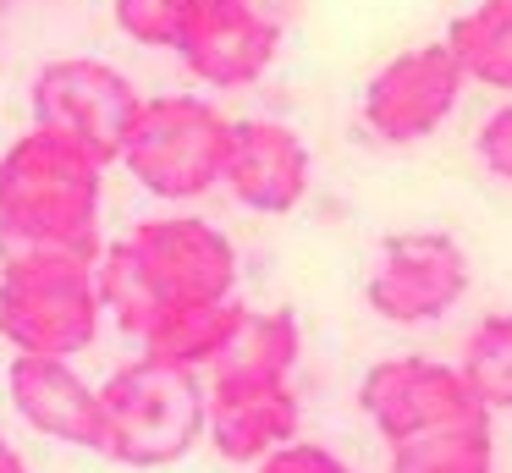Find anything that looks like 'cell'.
I'll return each instance as SVG.
<instances>
[{
    "label": "cell",
    "mask_w": 512,
    "mask_h": 473,
    "mask_svg": "<svg viewBox=\"0 0 512 473\" xmlns=\"http://www.w3.org/2000/svg\"><path fill=\"white\" fill-rule=\"evenodd\" d=\"M94 292L105 319L144 336L160 314L237 297V248L199 215L138 220L122 242H105L94 259Z\"/></svg>",
    "instance_id": "6da1fadb"
},
{
    "label": "cell",
    "mask_w": 512,
    "mask_h": 473,
    "mask_svg": "<svg viewBox=\"0 0 512 473\" xmlns=\"http://www.w3.org/2000/svg\"><path fill=\"white\" fill-rule=\"evenodd\" d=\"M105 165L72 143L28 127L0 154V259L17 253H72L100 259Z\"/></svg>",
    "instance_id": "7a4b0ae2"
},
{
    "label": "cell",
    "mask_w": 512,
    "mask_h": 473,
    "mask_svg": "<svg viewBox=\"0 0 512 473\" xmlns=\"http://www.w3.org/2000/svg\"><path fill=\"white\" fill-rule=\"evenodd\" d=\"M94 264L72 253L0 259V341L23 358H78L100 336Z\"/></svg>",
    "instance_id": "3957f363"
},
{
    "label": "cell",
    "mask_w": 512,
    "mask_h": 473,
    "mask_svg": "<svg viewBox=\"0 0 512 473\" xmlns=\"http://www.w3.org/2000/svg\"><path fill=\"white\" fill-rule=\"evenodd\" d=\"M105 451L122 468H171L204 440V380L177 363L138 358L100 385Z\"/></svg>",
    "instance_id": "277c9868"
},
{
    "label": "cell",
    "mask_w": 512,
    "mask_h": 473,
    "mask_svg": "<svg viewBox=\"0 0 512 473\" xmlns=\"http://www.w3.org/2000/svg\"><path fill=\"white\" fill-rule=\"evenodd\" d=\"M226 138L232 121L193 94H160L138 105V121L122 143V165L138 176V187L171 204L221 187V165H226Z\"/></svg>",
    "instance_id": "5b68a950"
},
{
    "label": "cell",
    "mask_w": 512,
    "mask_h": 473,
    "mask_svg": "<svg viewBox=\"0 0 512 473\" xmlns=\"http://www.w3.org/2000/svg\"><path fill=\"white\" fill-rule=\"evenodd\" d=\"M28 105H34V127L50 138L72 143L78 154H89L94 165H116L122 160V143L138 121L144 94L133 88V77L116 72L111 61H94V55H56L34 72L28 88Z\"/></svg>",
    "instance_id": "8992f818"
},
{
    "label": "cell",
    "mask_w": 512,
    "mask_h": 473,
    "mask_svg": "<svg viewBox=\"0 0 512 473\" xmlns=\"http://www.w3.org/2000/svg\"><path fill=\"white\" fill-rule=\"evenodd\" d=\"M468 281V253L457 237L446 231H391L375 253V270H369V308H375L386 325H435L463 303Z\"/></svg>",
    "instance_id": "52a82bcc"
},
{
    "label": "cell",
    "mask_w": 512,
    "mask_h": 473,
    "mask_svg": "<svg viewBox=\"0 0 512 473\" xmlns=\"http://www.w3.org/2000/svg\"><path fill=\"white\" fill-rule=\"evenodd\" d=\"M468 77L457 66V55L446 50V39L419 44V50H402L369 77L364 88V127L380 143H424L446 116L457 110Z\"/></svg>",
    "instance_id": "ba28073f"
},
{
    "label": "cell",
    "mask_w": 512,
    "mask_h": 473,
    "mask_svg": "<svg viewBox=\"0 0 512 473\" xmlns=\"http://www.w3.org/2000/svg\"><path fill=\"white\" fill-rule=\"evenodd\" d=\"M358 407H364L369 429H375L386 446L413 440L424 429L457 424L468 413H485V407L468 396L463 374L452 363L419 358V352H402V358H380L364 369L358 380Z\"/></svg>",
    "instance_id": "9c48e42d"
},
{
    "label": "cell",
    "mask_w": 512,
    "mask_h": 473,
    "mask_svg": "<svg viewBox=\"0 0 512 473\" xmlns=\"http://www.w3.org/2000/svg\"><path fill=\"white\" fill-rule=\"evenodd\" d=\"M221 187H232V198L254 215H292L309 198V143L270 116L232 121Z\"/></svg>",
    "instance_id": "30bf717a"
},
{
    "label": "cell",
    "mask_w": 512,
    "mask_h": 473,
    "mask_svg": "<svg viewBox=\"0 0 512 473\" xmlns=\"http://www.w3.org/2000/svg\"><path fill=\"white\" fill-rule=\"evenodd\" d=\"M281 50V22L254 11V0H215L193 17L177 55L204 88H248L270 72Z\"/></svg>",
    "instance_id": "8fae6325"
},
{
    "label": "cell",
    "mask_w": 512,
    "mask_h": 473,
    "mask_svg": "<svg viewBox=\"0 0 512 473\" xmlns=\"http://www.w3.org/2000/svg\"><path fill=\"white\" fill-rule=\"evenodd\" d=\"M6 391H12L17 418L28 429H39L45 440H61V446H78V451H105L100 391L72 369V358H23V352H12Z\"/></svg>",
    "instance_id": "7c38bea8"
},
{
    "label": "cell",
    "mask_w": 512,
    "mask_h": 473,
    "mask_svg": "<svg viewBox=\"0 0 512 473\" xmlns=\"http://www.w3.org/2000/svg\"><path fill=\"white\" fill-rule=\"evenodd\" d=\"M303 407L292 385H210L204 391V435L226 462H265L298 440Z\"/></svg>",
    "instance_id": "4fadbf2b"
},
{
    "label": "cell",
    "mask_w": 512,
    "mask_h": 473,
    "mask_svg": "<svg viewBox=\"0 0 512 473\" xmlns=\"http://www.w3.org/2000/svg\"><path fill=\"white\" fill-rule=\"evenodd\" d=\"M303 358V325L292 308H243L232 341L210 363V385H292Z\"/></svg>",
    "instance_id": "5bb4252c"
},
{
    "label": "cell",
    "mask_w": 512,
    "mask_h": 473,
    "mask_svg": "<svg viewBox=\"0 0 512 473\" xmlns=\"http://www.w3.org/2000/svg\"><path fill=\"white\" fill-rule=\"evenodd\" d=\"M248 303H204V308H177V314H160L155 325L144 330V358L155 363H177V369H210L221 358V347L232 341L237 319H243Z\"/></svg>",
    "instance_id": "9a60e30c"
},
{
    "label": "cell",
    "mask_w": 512,
    "mask_h": 473,
    "mask_svg": "<svg viewBox=\"0 0 512 473\" xmlns=\"http://www.w3.org/2000/svg\"><path fill=\"white\" fill-rule=\"evenodd\" d=\"M386 473H496V435H490V413H468L457 424L424 429L413 440L391 446Z\"/></svg>",
    "instance_id": "2e32d148"
},
{
    "label": "cell",
    "mask_w": 512,
    "mask_h": 473,
    "mask_svg": "<svg viewBox=\"0 0 512 473\" xmlns=\"http://www.w3.org/2000/svg\"><path fill=\"white\" fill-rule=\"evenodd\" d=\"M446 50L457 55L468 83L512 94V0H479L446 28Z\"/></svg>",
    "instance_id": "e0dca14e"
},
{
    "label": "cell",
    "mask_w": 512,
    "mask_h": 473,
    "mask_svg": "<svg viewBox=\"0 0 512 473\" xmlns=\"http://www.w3.org/2000/svg\"><path fill=\"white\" fill-rule=\"evenodd\" d=\"M463 374L468 396L485 413H512V314H485L463 341V363H452Z\"/></svg>",
    "instance_id": "ac0fdd59"
},
{
    "label": "cell",
    "mask_w": 512,
    "mask_h": 473,
    "mask_svg": "<svg viewBox=\"0 0 512 473\" xmlns=\"http://www.w3.org/2000/svg\"><path fill=\"white\" fill-rule=\"evenodd\" d=\"M210 0H116V28L149 50H177Z\"/></svg>",
    "instance_id": "d6986e66"
},
{
    "label": "cell",
    "mask_w": 512,
    "mask_h": 473,
    "mask_svg": "<svg viewBox=\"0 0 512 473\" xmlns=\"http://www.w3.org/2000/svg\"><path fill=\"white\" fill-rule=\"evenodd\" d=\"M254 473H353V468L331 446H320V440H287L265 462H254Z\"/></svg>",
    "instance_id": "ffe728a7"
},
{
    "label": "cell",
    "mask_w": 512,
    "mask_h": 473,
    "mask_svg": "<svg viewBox=\"0 0 512 473\" xmlns=\"http://www.w3.org/2000/svg\"><path fill=\"white\" fill-rule=\"evenodd\" d=\"M474 154L496 182H512V105H501L485 116V127H479V138H474Z\"/></svg>",
    "instance_id": "44dd1931"
},
{
    "label": "cell",
    "mask_w": 512,
    "mask_h": 473,
    "mask_svg": "<svg viewBox=\"0 0 512 473\" xmlns=\"http://www.w3.org/2000/svg\"><path fill=\"white\" fill-rule=\"evenodd\" d=\"M0 473H28V462H23V451L12 446V440L0 435Z\"/></svg>",
    "instance_id": "7402d4cb"
},
{
    "label": "cell",
    "mask_w": 512,
    "mask_h": 473,
    "mask_svg": "<svg viewBox=\"0 0 512 473\" xmlns=\"http://www.w3.org/2000/svg\"><path fill=\"white\" fill-rule=\"evenodd\" d=\"M210 6H215V0H210Z\"/></svg>",
    "instance_id": "603a6c76"
}]
</instances>
